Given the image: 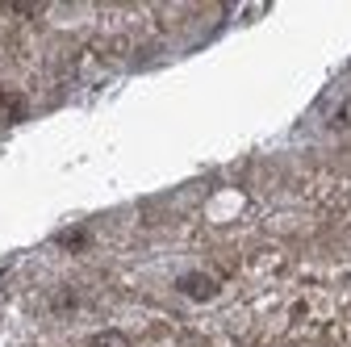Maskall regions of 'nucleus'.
Instances as JSON below:
<instances>
[{"label":"nucleus","mask_w":351,"mask_h":347,"mask_svg":"<svg viewBox=\"0 0 351 347\" xmlns=\"http://www.w3.org/2000/svg\"><path fill=\"white\" fill-rule=\"evenodd\" d=\"M180 293H189V297H197V301H209V297L217 293V280L193 272V276H180Z\"/></svg>","instance_id":"f257e3e1"},{"label":"nucleus","mask_w":351,"mask_h":347,"mask_svg":"<svg viewBox=\"0 0 351 347\" xmlns=\"http://www.w3.org/2000/svg\"><path fill=\"white\" fill-rule=\"evenodd\" d=\"M88 347H130V343H125L121 331H101V335H93V343H88Z\"/></svg>","instance_id":"f03ea898"}]
</instances>
